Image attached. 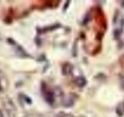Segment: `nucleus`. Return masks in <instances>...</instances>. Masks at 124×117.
<instances>
[]
</instances>
